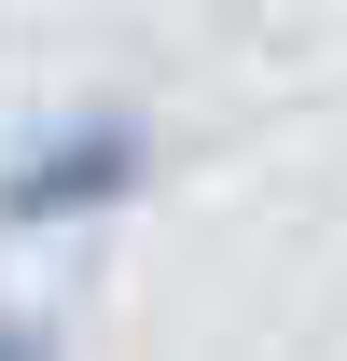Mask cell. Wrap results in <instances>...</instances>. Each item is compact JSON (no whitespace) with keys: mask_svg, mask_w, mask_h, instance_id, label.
Segmentation results:
<instances>
[{"mask_svg":"<svg viewBox=\"0 0 347 361\" xmlns=\"http://www.w3.org/2000/svg\"><path fill=\"white\" fill-rule=\"evenodd\" d=\"M139 126H70V139H42L28 167L0 180V223H56V209H111V195H139Z\"/></svg>","mask_w":347,"mask_h":361,"instance_id":"6da1fadb","label":"cell"},{"mask_svg":"<svg viewBox=\"0 0 347 361\" xmlns=\"http://www.w3.org/2000/svg\"><path fill=\"white\" fill-rule=\"evenodd\" d=\"M0 361H42V334H0Z\"/></svg>","mask_w":347,"mask_h":361,"instance_id":"7a4b0ae2","label":"cell"}]
</instances>
